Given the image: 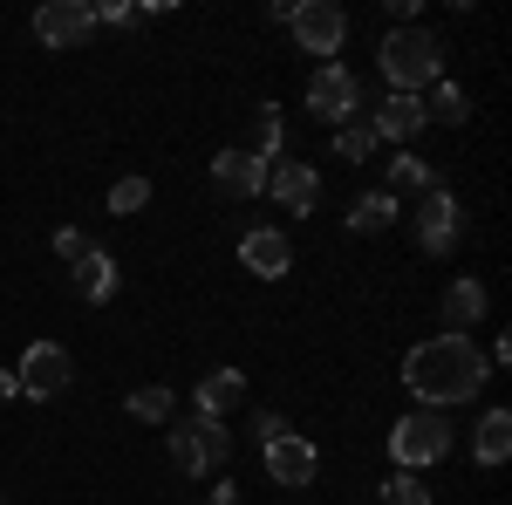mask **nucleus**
I'll return each instance as SVG.
<instances>
[{"mask_svg": "<svg viewBox=\"0 0 512 505\" xmlns=\"http://www.w3.org/2000/svg\"><path fill=\"white\" fill-rule=\"evenodd\" d=\"M253 437H260V444H280V437H287V417H280V410H253Z\"/></svg>", "mask_w": 512, "mask_h": 505, "instance_id": "29", "label": "nucleus"}, {"mask_svg": "<svg viewBox=\"0 0 512 505\" xmlns=\"http://www.w3.org/2000/svg\"><path fill=\"white\" fill-rule=\"evenodd\" d=\"M89 253H96L89 233H76V226H62V233H55V260H69V267H76V260H89Z\"/></svg>", "mask_w": 512, "mask_h": 505, "instance_id": "28", "label": "nucleus"}, {"mask_svg": "<svg viewBox=\"0 0 512 505\" xmlns=\"http://www.w3.org/2000/svg\"><path fill=\"white\" fill-rule=\"evenodd\" d=\"M308 117L335 123V130L362 117V82H355L342 62H321L315 76H308Z\"/></svg>", "mask_w": 512, "mask_h": 505, "instance_id": "5", "label": "nucleus"}, {"mask_svg": "<svg viewBox=\"0 0 512 505\" xmlns=\"http://www.w3.org/2000/svg\"><path fill=\"white\" fill-rule=\"evenodd\" d=\"M383 76H390L396 96H424L431 82H444V41L431 28H390L383 35Z\"/></svg>", "mask_w": 512, "mask_h": 505, "instance_id": "2", "label": "nucleus"}, {"mask_svg": "<svg viewBox=\"0 0 512 505\" xmlns=\"http://www.w3.org/2000/svg\"><path fill=\"white\" fill-rule=\"evenodd\" d=\"M280 137H287V123H280V110H274V103H260V110H253V144H246V157L274 164V157H280Z\"/></svg>", "mask_w": 512, "mask_h": 505, "instance_id": "20", "label": "nucleus"}, {"mask_svg": "<svg viewBox=\"0 0 512 505\" xmlns=\"http://www.w3.org/2000/svg\"><path fill=\"white\" fill-rule=\"evenodd\" d=\"M383 505H431V485L417 471H396L390 485H383Z\"/></svg>", "mask_w": 512, "mask_h": 505, "instance_id": "26", "label": "nucleus"}, {"mask_svg": "<svg viewBox=\"0 0 512 505\" xmlns=\"http://www.w3.org/2000/svg\"><path fill=\"white\" fill-rule=\"evenodd\" d=\"M76 294L89 301V308H103V301H117V260L96 246L89 260H76Z\"/></svg>", "mask_w": 512, "mask_h": 505, "instance_id": "17", "label": "nucleus"}, {"mask_svg": "<svg viewBox=\"0 0 512 505\" xmlns=\"http://www.w3.org/2000/svg\"><path fill=\"white\" fill-rule=\"evenodd\" d=\"M144 205H151V178H117V185H110V212H117V219L144 212Z\"/></svg>", "mask_w": 512, "mask_h": 505, "instance_id": "25", "label": "nucleus"}, {"mask_svg": "<svg viewBox=\"0 0 512 505\" xmlns=\"http://www.w3.org/2000/svg\"><path fill=\"white\" fill-rule=\"evenodd\" d=\"M287 28H294V41H301V55H321V62H335V48L349 41V14H342L335 0H301Z\"/></svg>", "mask_w": 512, "mask_h": 505, "instance_id": "6", "label": "nucleus"}, {"mask_svg": "<svg viewBox=\"0 0 512 505\" xmlns=\"http://www.w3.org/2000/svg\"><path fill=\"white\" fill-rule=\"evenodd\" d=\"M376 151V130H369V117H355L335 130V157H349V164H362V157Z\"/></svg>", "mask_w": 512, "mask_h": 505, "instance_id": "24", "label": "nucleus"}, {"mask_svg": "<svg viewBox=\"0 0 512 505\" xmlns=\"http://www.w3.org/2000/svg\"><path fill=\"white\" fill-rule=\"evenodd\" d=\"M14 383H21V396L48 403V396H62V389L76 383V362H69V349H62V342H35V349L21 355Z\"/></svg>", "mask_w": 512, "mask_h": 505, "instance_id": "8", "label": "nucleus"}, {"mask_svg": "<svg viewBox=\"0 0 512 505\" xmlns=\"http://www.w3.org/2000/svg\"><path fill=\"white\" fill-rule=\"evenodd\" d=\"M424 123H431V117H424V96H396V89H390V103H376L369 130H376V144H383V137H390V144H410Z\"/></svg>", "mask_w": 512, "mask_h": 505, "instance_id": "16", "label": "nucleus"}, {"mask_svg": "<svg viewBox=\"0 0 512 505\" xmlns=\"http://www.w3.org/2000/svg\"><path fill=\"white\" fill-rule=\"evenodd\" d=\"M349 226L355 233H383V226H396V198L390 192H362L349 205Z\"/></svg>", "mask_w": 512, "mask_h": 505, "instance_id": "22", "label": "nucleus"}, {"mask_svg": "<svg viewBox=\"0 0 512 505\" xmlns=\"http://www.w3.org/2000/svg\"><path fill=\"white\" fill-rule=\"evenodd\" d=\"M226 458H233L226 424H212V417H185V424H171V465L185 471V478H212V471H226Z\"/></svg>", "mask_w": 512, "mask_h": 505, "instance_id": "4", "label": "nucleus"}, {"mask_svg": "<svg viewBox=\"0 0 512 505\" xmlns=\"http://www.w3.org/2000/svg\"><path fill=\"white\" fill-rule=\"evenodd\" d=\"M151 14H158V7H130V0H110V7H96V28H103V21H110V28H144Z\"/></svg>", "mask_w": 512, "mask_h": 505, "instance_id": "27", "label": "nucleus"}, {"mask_svg": "<svg viewBox=\"0 0 512 505\" xmlns=\"http://www.w3.org/2000/svg\"><path fill=\"white\" fill-rule=\"evenodd\" d=\"M212 185H219V198H260L267 192V164L246 157V144H226L212 157Z\"/></svg>", "mask_w": 512, "mask_h": 505, "instance_id": "12", "label": "nucleus"}, {"mask_svg": "<svg viewBox=\"0 0 512 505\" xmlns=\"http://www.w3.org/2000/svg\"><path fill=\"white\" fill-rule=\"evenodd\" d=\"M417 253H431V260H444L451 246H458V226H465V212H458V198L444 192V185H431V192L417 198Z\"/></svg>", "mask_w": 512, "mask_h": 505, "instance_id": "7", "label": "nucleus"}, {"mask_svg": "<svg viewBox=\"0 0 512 505\" xmlns=\"http://www.w3.org/2000/svg\"><path fill=\"white\" fill-rule=\"evenodd\" d=\"M205 505H239V485H212V492H205Z\"/></svg>", "mask_w": 512, "mask_h": 505, "instance_id": "30", "label": "nucleus"}, {"mask_svg": "<svg viewBox=\"0 0 512 505\" xmlns=\"http://www.w3.org/2000/svg\"><path fill=\"white\" fill-rule=\"evenodd\" d=\"M239 403H246V376H239V369H212V376L198 383V396H192V417H212V424H226Z\"/></svg>", "mask_w": 512, "mask_h": 505, "instance_id": "15", "label": "nucleus"}, {"mask_svg": "<svg viewBox=\"0 0 512 505\" xmlns=\"http://www.w3.org/2000/svg\"><path fill=\"white\" fill-rule=\"evenodd\" d=\"M451 417L444 410H410L403 424L390 430V458L403 471H424V465H437V458H451Z\"/></svg>", "mask_w": 512, "mask_h": 505, "instance_id": "3", "label": "nucleus"}, {"mask_svg": "<svg viewBox=\"0 0 512 505\" xmlns=\"http://www.w3.org/2000/svg\"><path fill=\"white\" fill-rule=\"evenodd\" d=\"M315 471H321V451L308 444V437H280V444H267V478L274 485H287V492H308L315 485Z\"/></svg>", "mask_w": 512, "mask_h": 505, "instance_id": "11", "label": "nucleus"}, {"mask_svg": "<svg viewBox=\"0 0 512 505\" xmlns=\"http://www.w3.org/2000/svg\"><path fill=\"white\" fill-rule=\"evenodd\" d=\"M96 35V7L89 0H48L35 7V41L41 48H76V41Z\"/></svg>", "mask_w": 512, "mask_h": 505, "instance_id": "10", "label": "nucleus"}, {"mask_svg": "<svg viewBox=\"0 0 512 505\" xmlns=\"http://www.w3.org/2000/svg\"><path fill=\"white\" fill-rule=\"evenodd\" d=\"M267 198H274L280 212L308 219V212L321 205V178H315V164H308V157H274V164H267Z\"/></svg>", "mask_w": 512, "mask_h": 505, "instance_id": "9", "label": "nucleus"}, {"mask_svg": "<svg viewBox=\"0 0 512 505\" xmlns=\"http://www.w3.org/2000/svg\"><path fill=\"white\" fill-rule=\"evenodd\" d=\"M485 280H472V273H458L451 287H444V301H437V321H444V335H472L478 321H485Z\"/></svg>", "mask_w": 512, "mask_h": 505, "instance_id": "14", "label": "nucleus"}, {"mask_svg": "<svg viewBox=\"0 0 512 505\" xmlns=\"http://www.w3.org/2000/svg\"><path fill=\"white\" fill-rule=\"evenodd\" d=\"M424 117H437V123H472V96H465L458 82H431V96H424Z\"/></svg>", "mask_w": 512, "mask_h": 505, "instance_id": "21", "label": "nucleus"}, {"mask_svg": "<svg viewBox=\"0 0 512 505\" xmlns=\"http://www.w3.org/2000/svg\"><path fill=\"white\" fill-rule=\"evenodd\" d=\"M239 267L253 273V280H280V273L294 267V246L280 226H253V233L239 239Z\"/></svg>", "mask_w": 512, "mask_h": 505, "instance_id": "13", "label": "nucleus"}, {"mask_svg": "<svg viewBox=\"0 0 512 505\" xmlns=\"http://www.w3.org/2000/svg\"><path fill=\"white\" fill-rule=\"evenodd\" d=\"M472 458H478V465H506V458H512V417H506V410H485V417H478Z\"/></svg>", "mask_w": 512, "mask_h": 505, "instance_id": "18", "label": "nucleus"}, {"mask_svg": "<svg viewBox=\"0 0 512 505\" xmlns=\"http://www.w3.org/2000/svg\"><path fill=\"white\" fill-rule=\"evenodd\" d=\"M21 396V383H14V369H0V403H14Z\"/></svg>", "mask_w": 512, "mask_h": 505, "instance_id": "31", "label": "nucleus"}, {"mask_svg": "<svg viewBox=\"0 0 512 505\" xmlns=\"http://www.w3.org/2000/svg\"><path fill=\"white\" fill-rule=\"evenodd\" d=\"M123 410H130L137 424H171V389H164V383L130 389V396H123Z\"/></svg>", "mask_w": 512, "mask_h": 505, "instance_id": "23", "label": "nucleus"}, {"mask_svg": "<svg viewBox=\"0 0 512 505\" xmlns=\"http://www.w3.org/2000/svg\"><path fill=\"white\" fill-rule=\"evenodd\" d=\"M492 383V362L472 335H431L403 355V389L417 396V410H451V403H472L478 389Z\"/></svg>", "mask_w": 512, "mask_h": 505, "instance_id": "1", "label": "nucleus"}, {"mask_svg": "<svg viewBox=\"0 0 512 505\" xmlns=\"http://www.w3.org/2000/svg\"><path fill=\"white\" fill-rule=\"evenodd\" d=\"M431 185H437V171L417 151H396L390 157V178H383V192H390V198L396 192H431Z\"/></svg>", "mask_w": 512, "mask_h": 505, "instance_id": "19", "label": "nucleus"}]
</instances>
